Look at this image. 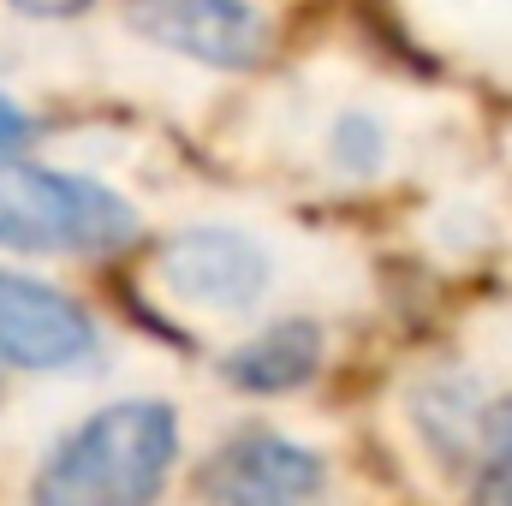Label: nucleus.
Masks as SVG:
<instances>
[{
	"mask_svg": "<svg viewBox=\"0 0 512 506\" xmlns=\"http://www.w3.org/2000/svg\"><path fill=\"white\" fill-rule=\"evenodd\" d=\"M322 370V328L316 322H274L227 358V381L245 393H292Z\"/></svg>",
	"mask_w": 512,
	"mask_h": 506,
	"instance_id": "7",
	"label": "nucleus"
},
{
	"mask_svg": "<svg viewBox=\"0 0 512 506\" xmlns=\"http://www.w3.org/2000/svg\"><path fill=\"white\" fill-rule=\"evenodd\" d=\"M24 131H30V120H24V108L0 96V149H12V143H18Z\"/></svg>",
	"mask_w": 512,
	"mask_h": 506,
	"instance_id": "11",
	"label": "nucleus"
},
{
	"mask_svg": "<svg viewBox=\"0 0 512 506\" xmlns=\"http://www.w3.org/2000/svg\"><path fill=\"white\" fill-rule=\"evenodd\" d=\"M322 483H328L322 459L286 435H268V429L233 435L203 465V501L209 506H316Z\"/></svg>",
	"mask_w": 512,
	"mask_h": 506,
	"instance_id": "4",
	"label": "nucleus"
},
{
	"mask_svg": "<svg viewBox=\"0 0 512 506\" xmlns=\"http://www.w3.org/2000/svg\"><path fill=\"white\" fill-rule=\"evenodd\" d=\"M477 441H483V471L471 483V506H512V399L477 417Z\"/></svg>",
	"mask_w": 512,
	"mask_h": 506,
	"instance_id": "8",
	"label": "nucleus"
},
{
	"mask_svg": "<svg viewBox=\"0 0 512 506\" xmlns=\"http://www.w3.org/2000/svg\"><path fill=\"white\" fill-rule=\"evenodd\" d=\"M334 155H340V167H352V173H370L376 161H382V126L376 120H340L334 126Z\"/></svg>",
	"mask_w": 512,
	"mask_h": 506,
	"instance_id": "9",
	"label": "nucleus"
},
{
	"mask_svg": "<svg viewBox=\"0 0 512 506\" xmlns=\"http://www.w3.org/2000/svg\"><path fill=\"white\" fill-rule=\"evenodd\" d=\"M137 239V209L120 191L6 161L0 167V245L12 251H120Z\"/></svg>",
	"mask_w": 512,
	"mask_h": 506,
	"instance_id": "2",
	"label": "nucleus"
},
{
	"mask_svg": "<svg viewBox=\"0 0 512 506\" xmlns=\"http://www.w3.org/2000/svg\"><path fill=\"white\" fill-rule=\"evenodd\" d=\"M179 453V417L161 399H120L78 423L36 477V506H155Z\"/></svg>",
	"mask_w": 512,
	"mask_h": 506,
	"instance_id": "1",
	"label": "nucleus"
},
{
	"mask_svg": "<svg viewBox=\"0 0 512 506\" xmlns=\"http://www.w3.org/2000/svg\"><path fill=\"white\" fill-rule=\"evenodd\" d=\"M96 322L78 298H66L48 280L0 274V358L18 370H66L90 358Z\"/></svg>",
	"mask_w": 512,
	"mask_h": 506,
	"instance_id": "5",
	"label": "nucleus"
},
{
	"mask_svg": "<svg viewBox=\"0 0 512 506\" xmlns=\"http://www.w3.org/2000/svg\"><path fill=\"white\" fill-rule=\"evenodd\" d=\"M161 280L203 310H251L268 286V251L245 233L197 227L161 251Z\"/></svg>",
	"mask_w": 512,
	"mask_h": 506,
	"instance_id": "6",
	"label": "nucleus"
},
{
	"mask_svg": "<svg viewBox=\"0 0 512 506\" xmlns=\"http://www.w3.org/2000/svg\"><path fill=\"white\" fill-rule=\"evenodd\" d=\"M18 12H30V18H78L90 0H12Z\"/></svg>",
	"mask_w": 512,
	"mask_h": 506,
	"instance_id": "10",
	"label": "nucleus"
},
{
	"mask_svg": "<svg viewBox=\"0 0 512 506\" xmlns=\"http://www.w3.org/2000/svg\"><path fill=\"white\" fill-rule=\"evenodd\" d=\"M126 18L155 48L221 72H251L268 54V24L251 0H126Z\"/></svg>",
	"mask_w": 512,
	"mask_h": 506,
	"instance_id": "3",
	"label": "nucleus"
}]
</instances>
